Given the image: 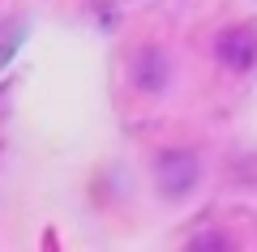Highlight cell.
Wrapping results in <instances>:
<instances>
[{
	"instance_id": "obj_1",
	"label": "cell",
	"mask_w": 257,
	"mask_h": 252,
	"mask_svg": "<svg viewBox=\"0 0 257 252\" xmlns=\"http://www.w3.org/2000/svg\"><path fill=\"white\" fill-rule=\"evenodd\" d=\"M197 175H202V167H197V154L193 150H163L155 158V184L163 197L180 201L193 192V184H197Z\"/></svg>"
},
{
	"instance_id": "obj_2",
	"label": "cell",
	"mask_w": 257,
	"mask_h": 252,
	"mask_svg": "<svg viewBox=\"0 0 257 252\" xmlns=\"http://www.w3.org/2000/svg\"><path fill=\"white\" fill-rule=\"evenodd\" d=\"M214 56H219L223 69L248 73L257 64V30L253 26H227L219 39H214Z\"/></svg>"
},
{
	"instance_id": "obj_3",
	"label": "cell",
	"mask_w": 257,
	"mask_h": 252,
	"mask_svg": "<svg viewBox=\"0 0 257 252\" xmlns=\"http://www.w3.org/2000/svg\"><path fill=\"white\" fill-rule=\"evenodd\" d=\"M133 81H138V90H146V94H159L167 86V77H172V64H167V56L159 52L155 43H146L138 56H133Z\"/></svg>"
},
{
	"instance_id": "obj_4",
	"label": "cell",
	"mask_w": 257,
	"mask_h": 252,
	"mask_svg": "<svg viewBox=\"0 0 257 252\" xmlns=\"http://www.w3.org/2000/svg\"><path fill=\"white\" fill-rule=\"evenodd\" d=\"M193 248H227V235H197Z\"/></svg>"
}]
</instances>
